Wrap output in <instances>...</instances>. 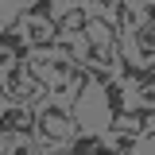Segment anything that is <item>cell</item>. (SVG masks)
Returning a JSON list of instances; mask_svg holds the SVG:
<instances>
[{"mask_svg": "<svg viewBox=\"0 0 155 155\" xmlns=\"http://www.w3.org/2000/svg\"><path fill=\"white\" fill-rule=\"evenodd\" d=\"M35 124L43 128L47 140H66V136L74 132V116L62 113V109H54V105H51V109H43V113L35 116Z\"/></svg>", "mask_w": 155, "mask_h": 155, "instance_id": "cell-1", "label": "cell"}, {"mask_svg": "<svg viewBox=\"0 0 155 155\" xmlns=\"http://www.w3.org/2000/svg\"><path fill=\"white\" fill-rule=\"evenodd\" d=\"M136 47H140V54H143V58L155 54V19H147V23L136 27Z\"/></svg>", "mask_w": 155, "mask_h": 155, "instance_id": "cell-2", "label": "cell"}, {"mask_svg": "<svg viewBox=\"0 0 155 155\" xmlns=\"http://www.w3.org/2000/svg\"><path fill=\"white\" fill-rule=\"evenodd\" d=\"M31 124H35V116H31V113H19V109H8L4 120H0V128H4V132H19V128H27V132H31Z\"/></svg>", "mask_w": 155, "mask_h": 155, "instance_id": "cell-3", "label": "cell"}, {"mask_svg": "<svg viewBox=\"0 0 155 155\" xmlns=\"http://www.w3.org/2000/svg\"><path fill=\"white\" fill-rule=\"evenodd\" d=\"M58 31H85L89 27V16H85V8H74V12H66V16L54 23Z\"/></svg>", "mask_w": 155, "mask_h": 155, "instance_id": "cell-4", "label": "cell"}, {"mask_svg": "<svg viewBox=\"0 0 155 155\" xmlns=\"http://www.w3.org/2000/svg\"><path fill=\"white\" fill-rule=\"evenodd\" d=\"M105 93H109V109H113V116H120V113H124V85L109 81V85H105Z\"/></svg>", "mask_w": 155, "mask_h": 155, "instance_id": "cell-5", "label": "cell"}, {"mask_svg": "<svg viewBox=\"0 0 155 155\" xmlns=\"http://www.w3.org/2000/svg\"><path fill=\"white\" fill-rule=\"evenodd\" d=\"M0 43H4V47H12V54L27 47V43H19V31H16V27H8V31H0Z\"/></svg>", "mask_w": 155, "mask_h": 155, "instance_id": "cell-6", "label": "cell"}, {"mask_svg": "<svg viewBox=\"0 0 155 155\" xmlns=\"http://www.w3.org/2000/svg\"><path fill=\"white\" fill-rule=\"evenodd\" d=\"M70 147H74V151H89V147H101V140H97V136H81V140L70 143Z\"/></svg>", "mask_w": 155, "mask_h": 155, "instance_id": "cell-7", "label": "cell"}, {"mask_svg": "<svg viewBox=\"0 0 155 155\" xmlns=\"http://www.w3.org/2000/svg\"><path fill=\"white\" fill-rule=\"evenodd\" d=\"M27 16H31V19H47V16H51V0H35V8H31Z\"/></svg>", "mask_w": 155, "mask_h": 155, "instance_id": "cell-8", "label": "cell"}, {"mask_svg": "<svg viewBox=\"0 0 155 155\" xmlns=\"http://www.w3.org/2000/svg\"><path fill=\"white\" fill-rule=\"evenodd\" d=\"M116 147H120V151H132L136 140H132V136H120V140H116Z\"/></svg>", "mask_w": 155, "mask_h": 155, "instance_id": "cell-9", "label": "cell"}, {"mask_svg": "<svg viewBox=\"0 0 155 155\" xmlns=\"http://www.w3.org/2000/svg\"><path fill=\"white\" fill-rule=\"evenodd\" d=\"M93 4H101V8H113V4H116V0H93Z\"/></svg>", "mask_w": 155, "mask_h": 155, "instance_id": "cell-10", "label": "cell"}, {"mask_svg": "<svg viewBox=\"0 0 155 155\" xmlns=\"http://www.w3.org/2000/svg\"><path fill=\"white\" fill-rule=\"evenodd\" d=\"M147 19H155V4H147Z\"/></svg>", "mask_w": 155, "mask_h": 155, "instance_id": "cell-11", "label": "cell"}]
</instances>
